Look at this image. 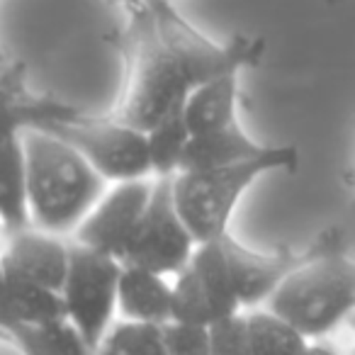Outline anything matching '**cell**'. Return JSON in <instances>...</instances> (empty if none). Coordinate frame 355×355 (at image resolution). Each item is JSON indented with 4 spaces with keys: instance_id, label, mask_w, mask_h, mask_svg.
I'll return each instance as SVG.
<instances>
[{
    "instance_id": "6da1fadb",
    "label": "cell",
    "mask_w": 355,
    "mask_h": 355,
    "mask_svg": "<svg viewBox=\"0 0 355 355\" xmlns=\"http://www.w3.org/2000/svg\"><path fill=\"white\" fill-rule=\"evenodd\" d=\"M122 56V85L107 117L137 132L183 107L202 83L243 73L263 61L266 40L236 35L214 42L173 6V0H141L124 12V25L110 35Z\"/></svg>"
},
{
    "instance_id": "7a4b0ae2",
    "label": "cell",
    "mask_w": 355,
    "mask_h": 355,
    "mask_svg": "<svg viewBox=\"0 0 355 355\" xmlns=\"http://www.w3.org/2000/svg\"><path fill=\"white\" fill-rule=\"evenodd\" d=\"M266 304L306 340L338 329L355 306V263L345 229H324L309 243L304 261L282 277Z\"/></svg>"
},
{
    "instance_id": "3957f363",
    "label": "cell",
    "mask_w": 355,
    "mask_h": 355,
    "mask_svg": "<svg viewBox=\"0 0 355 355\" xmlns=\"http://www.w3.org/2000/svg\"><path fill=\"white\" fill-rule=\"evenodd\" d=\"M25 148L30 224L54 236H71L105 193V180L56 137L40 129L20 134Z\"/></svg>"
},
{
    "instance_id": "277c9868",
    "label": "cell",
    "mask_w": 355,
    "mask_h": 355,
    "mask_svg": "<svg viewBox=\"0 0 355 355\" xmlns=\"http://www.w3.org/2000/svg\"><path fill=\"white\" fill-rule=\"evenodd\" d=\"M300 166L297 146H272L266 156L214 171L178 173L171 178V195L178 217L195 246L219 241L229 234L236 205L268 173H295Z\"/></svg>"
},
{
    "instance_id": "5b68a950",
    "label": "cell",
    "mask_w": 355,
    "mask_h": 355,
    "mask_svg": "<svg viewBox=\"0 0 355 355\" xmlns=\"http://www.w3.org/2000/svg\"><path fill=\"white\" fill-rule=\"evenodd\" d=\"M46 132L71 146L105 183H124L151 178L144 132L105 117H88L80 110L40 124Z\"/></svg>"
},
{
    "instance_id": "8992f818",
    "label": "cell",
    "mask_w": 355,
    "mask_h": 355,
    "mask_svg": "<svg viewBox=\"0 0 355 355\" xmlns=\"http://www.w3.org/2000/svg\"><path fill=\"white\" fill-rule=\"evenodd\" d=\"M119 270L122 263L71 241L69 270L59 297L66 321L73 324L93 350L100 348L117 311Z\"/></svg>"
},
{
    "instance_id": "52a82bcc",
    "label": "cell",
    "mask_w": 355,
    "mask_h": 355,
    "mask_svg": "<svg viewBox=\"0 0 355 355\" xmlns=\"http://www.w3.org/2000/svg\"><path fill=\"white\" fill-rule=\"evenodd\" d=\"M193 251V236L173 205L171 178H153L151 198L122 266L141 268V270L168 277L178 275L188 266Z\"/></svg>"
},
{
    "instance_id": "ba28073f",
    "label": "cell",
    "mask_w": 355,
    "mask_h": 355,
    "mask_svg": "<svg viewBox=\"0 0 355 355\" xmlns=\"http://www.w3.org/2000/svg\"><path fill=\"white\" fill-rule=\"evenodd\" d=\"M151 188L153 178L112 183L71 234L73 243L122 263L151 198Z\"/></svg>"
},
{
    "instance_id": "9c48e42d",
    "label": "cell",
    "mask_w": 355,
    "mask_h": 355,
    "mask_svg": "<svg viewBox=\"0 0 355 355\" xmlns=\"http://www.w3.org/2000/svg\"><path fill=\"white\" fill-rule=\"evenodd\" d=\"M222 248L241 309L268 302V297L275 292L282 277L295 270L309 253V246L300 248V251H292L287 246L277 248V251H256L234 239L232 234L222 239Z\"/></svg>"
},
{
    "instance_id": "30bf717a",
    "label": "cell",
    "mask_w": 355,
    "mask_h": 355,
    "mask_svg": "<svg viewBox=\"0 0 355 355\" xmlns=\"http://www.w3.org/2000/svg\"><path fill=\"white\" fill-rule=\"evenodd\" d=\"M3 270L32 280L51 292H61L66 270H69L71 241L54 234L40 232L35 227L6 234Z\"/></svg>"
},
{
    "instance_id": "8fae6325",
    "label": "cell",
    "mask_w": 355,
    "mask_h": 355,
    "mask_svg": "<svg viewBox=\"0 0 355 355\" xmlns=\"http://www.w3.org/2000/svg\"><path fill=\"white\" fill-rule=\"evenodd\" d=\"M66 319L59 292L37 285L32 280L3 270L0 275V336L20 334L27 329Z\"/></svg>"
},
{
    "instance_id": "7c38bea8",
    "label": "cell",
    "mask_w": 355,
    "mask_h": 355,
    "mask_svg": "<svg viewBox=\"0 0 355 355\" xmlns=\"http://www.w3.org/2000/svg\"><path fill=\"white\" fill-rule=\"evenodd\" d=\"M64 105L46 95H35L27 90L17 66L0 61V139L20 137L25 129H35L49 119L71 112Z\"/></svg>"
},
{
    "instance_id": "4fadbf2b",
    "label": "cell",
    "mask_w": 355,
    "mask_h": 355,
    "mask_svg": "<svg viewBox=\"0 0 355 355\" xmlns=\"http://www.w3.org/2000/svg\"><path fill=\"white\" fill-rule=\"evenodd\" d=\"M239 95H241V73L219 76L195 88L183 103V117L190 137L239 124Z\"/></svg>"
},
{
    "instance_id": "5bb4252c",
    "label": "cell",
    "mask_w": 355,
    "mask_h": 355,
    "mask_svg": "<svg viewBox=\"0 0 355 355\" xmlns=\"http://www.w3.org/2000/svg\"><path fill=\"white\" fill-rule=\"evenodd\" d=\"M270 148L272 146L256 141L251 134H246L241 124H232V127L219 129V132L190 137L183 163H180V173L236 166V163L266 156Z\"/></svg>"
},
{
    "instance_id": "9a60e30c",
    "label": "cell",
    "mask_w": 355,
    "mask_h": 355,
    "mask_svg": "<svg viewBox=\"0 0 355 355\" xmlns=\"http://www.w3.org/2000/svg\"><path fill=\"white\" fill-rule=\"evenodd\" d=\"M117 311L122 321L163 326L171 321V282L163 275L122 266L117 280Z\"/></svg>"
},
{
    "instance_id": "2e32d148",
    "label": "cell",
    "mask_w": 355,
    "mask_h": 355,
    "mask_svg": "<svg viewBox=\"0 0 355 355\" xmlns=\"http://www.w3.org/2000/svg\"><path fill=\"white\" fill-rule=\"evenodd\" d=\"M32 227L27 209L25 148L20 137L0 139V229L6 234Z\"/></svg>"
},
{
    "instance_id": "e0dca14e",
    "label": "cell",
    "mask_w": 355,
    "mask_h": 355,
    "mask_svg": "<svg viewBox=\"0 0 355 355\" xmlns=\"http://www.w3.org/2000/svg\"><path fill=\"white\" fill-rule=\"evenodd\" d=\"M188 268L193 270V275L198 277L200 285H202L207 300L212 302L219 324L241 314V304H239L232 277H229L222 239L212 243H200V246H195Z\"/></svg>"
},
{
    "instance_id": "ac0fdd59",
    "label": "cell",
    "mask_w": 355,
    "mask_h": 355,
    "mask_svg": "<svg viewBox=\"0 0 355 355\" xmlns=\"http://www.w3.org/2000/svg\"><path fill=\"white\" fill-rule=\"evenodd\" d=\"M146 141V158L151 178H173L180 173L185 148L190 141L188 124L183 117V107L168 112L163 119H158L153 127L144 132Z\"/></svg>"
},
{
    "instance_id": "d6986e66",
    "label": "cell",
    "mask_w": 355,
    "mask_h": 355,
    "mask_svg": "<svg viewBox=\"0 0 355 355\" xmlns=\"http://www.w3.org/2000/svg\"><path fill=\"white\" fill-rule=\"evenodd\" d=\"M243 338L248 355H304L311 343L268 309L243 314Z\"/></svg>"
},
{
    "instance_id": "ffe728a7",
    "label": "cell",
    "mask_w": 355,
    "mask_h": 355,
    "mask_svg": "<svg viewBox=\"0 0 355 355\" xmlns=\"http://www.w3.org/2000/svg\"><path fill=\"white\" fill-rule=\"evenodd\" d=\"M10 340L22 355H95V350L66 319L20 331L10 336Z\"/></svg>"
},
{
    "instance_id": "44dd1931",
    "label": "cell",
    "mask_w": 355,
    "mask_h": 355,
    "mask_svg": "<svg viewBox=\"0 0 355 355\" xmlns=\"http://www.w3.org/2000/svg\"><path fill=\"white\" fill-rule=\"evenodd\" d=\"M119 355H168L163 340V326L117 321L107 329L103 343Z\"/></svg>"
},
{
    "instance_id": "7402d4cb",
    "label": "cell",
    "mask_w": 355,
    "mask_h": 355,
    "mask_svg": "<svg viewBox=\"0 0 355 355\" xmlns=\"http://www.w3.org/2000/svg\"><path fill=\"white\" fill-rule=\"evenodd\" d=\"M163 340H166L168 355H209L212 350L209 329H202V326L168 321L163 324Z\"/></svg>"
},
{
    "instance_id": "603a6c76",
    "label": "cell",
    "mask_w": 355,
    "mask_h": 355,
    "mask_svg": "<svg viewBox=\"0 0 355 355\" xmlns=\"http://www.w3.org/2000/svg\"><path fill=\"white\" fill-rule=\"evenodd\" d=\"M209 338H212L209 355H248L246 338H243V314L212 326Z\"/></svg>"
},
{
    "instance_id": "cb8c5ba5",
    "label": "cell",
    "mask_w": 355,
    "mask_h": 355,
    "mask_svg": "<svg viewBox=\"0 0 355 355\" xmlns=\"http://www.w3.org/2000/svg\"><path fill=\"white\" fill-rule=\"evenodd\" d=\"M304 355H340L338 350H334L331 345H324V343H309L304 350Z\"/></svg>"
},
{
    "instance_id": "d4e9b609",
    "label": "cell",
    "mask_w": 355,
    "mask_h": 355,
    "mask_svg": "<svg viewBox=\"0 0 355 355\" xmlns=\"http://www.w3.org/2000/svg\"><path fill=\"white\" fill-rule=\"evenodd\" d=\"M105 3H107V6H112V8H117L119 12H127V10H132V8H137L139 3H141V0H105Z\"/></svg>"
},
{
    "instance_id": "484cf974",
    "label": "cell",
    "mask_w": 355,
    "mask_h": 355,
    "mask_svg": "<svg viewBox=\"0 0 355 355\" xmlns=\"http://www.w3.org/2000/svg\"><path fill=\"white\" fill-rule=\"evenodd\" d=\"M0 355H22V353L17 350V345L12 343L10 338H6V336H0Z\"/></svg>"
},
{
    "instance_id": "4316f807",
    "label": "cell",
    "mask_w": 355,
    "mask_h": 355,
    "mask_svg": "<svg viewBox=\"0 0 355 355\" xmlns=\"http://www.w3.org/2000/svg\"><path fill=\"white\" fill-rule=\"evenodd\" d=\"M95 355H119V353H114V350H110L107 345H100V348L95 350Z\"/></svg>"
},
{
    "instance_id": "83f0119b",
    "label": "cell",
    "mask_w": 355,
    "mask_h": 355,
    "mask_svg": "<svg viewBox=\"0 0 355 355\" xmlns=\"http://www.w3.org/2000/svg\"><path fill=\"white\" fill-rule=\"evenodd\" d=\"M0 275H3V256H0Z\"/></svg>"
},
{
    "instance_id": "f1b7e54d",
    "label": "cell",
    "mask_w": 355,
    "mask_h": 355,
    "mask_svg": "<svg viewBox=\"0 0 355 355\" xmlns=\"http://www.w3.org/2000/svg\"><path fill=\"white\" fill-rule=\"evenodd\" d=\"M326 3H336V0H326Z\"/></svg>"
},
{
    "instance_id": "f546056e",
    "label": "cell",
    "mask_w": 355,
    "mask_h": 355,
    "mask_svg": "<svg viewBox=\"0 0 355 355\" xmlns=\"http://www.w3.org/2000/svg\"><path fill=\"white\" fill-rule=\"evenodd\" d=\"M0 61H3V59H0Z\"/></svg>"
}]
</instances>
